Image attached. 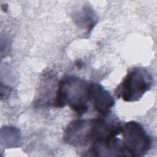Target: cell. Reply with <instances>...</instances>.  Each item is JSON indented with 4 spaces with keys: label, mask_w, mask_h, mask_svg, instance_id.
I'll use <instances>...</instances> for the list:
<instances>
[{
    "label": "cell",
    "mask_w": 157,
    "mask_h": 157,
    "mask_svg": "<svg viewBox=\"0 0 157 157\" xmlns=\"http://www.w3.org/2000/svg\"><path fill=\"white\" fill-rule=\"evenodd\" d=\"M89 85L78 77L64 76L58 82L53 105L62 108L67 105L78 115H84L89 109Z\"/></svg>",
    "instance_id": "cell-1"
},
{
    "label": "cell",
    "mask_w": 157,
    "mask_h": 157,
    "mask_svg": "<svg viewBox=\"0 0 157 157\" xmlns=\"http://www.w3.org/2000/svg\"><path fill=\"white\" fill-rule=\"evenodd\" d=\"M121 134L128 156H143L150 150L151 139L139 123L135 121L125 123L121 126Z\"/></svg>",
    "instance_id": "cell-3"
},
{
    "label": "cell",
    "mask_w": 157,
    "mask_h": 157,
    "mask_svg": "<svg viewBox=\"0 0 157 157\" xmlns=\"http://www.w3.org/2000/svg\"><path fill=\"white\" fill-rule=\"evenodd\" d=\"M95 136V120L78 119L71 121L64 130V141L75 147H81L92 143Z\"/></svg>",
    "instance_id": "cell-4"
},
{
    "label": "cell",
    "mask_w": 157,
    "mask_h": 157,
    "mask_svg": "<svg viewBox=\"0 0 157 157\" xmlns=\"http://www.w3.org/2000/svg\"><path fill=\"white\" fill-rule=\"evenodd\" d=\"M89 101L93 104L94 110L102 117L110 113V110L115 103L111 94L98 83H90Z\"/></svg>",
    "instance_id": "cell-5"
},
{
    "label": "cell",
    "mask_w": 157,
    "mask_h": 157,
    "mask_svg": "<svg viewBox=\"0 0 157 157\" xmlns=\"http://www.w3.org/2000/svg\"><path fill=\"white\" fill-rule=\"evenodd\" d=\"M152 76L145 68L136 67L131 69L115 90L118 98L125 102L140 100L152 85Z\"/></svg>",
    "instance_id": "cell-2"
}]
</instances>
